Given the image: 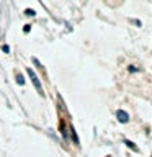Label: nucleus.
Segmentation results:
<instances>
[{"mask_svg":"<svg viewBox=\"0 0 152 157\" xmlns=\"http://www.w3.org/2000/svg\"><path fill=\"white\" fill-rule=\"evenodd\" d=\"M26 72H28V75H30L31 82H33L34 88H36V92L43 95V87H41V83H39V79H38V75H36V74L33 72V69H26Z\"/></svg>","mask_w":152,"mask_h":157,"instance_id":"nucleus-1","label":"nucleus"},{"mask_svg":"<svg viewBox=\"0 0 152 157\" xmlns=\"http://www.w3.org/2000/svg\"><path fill=\"white\" fill-rule=\"evenodd\" d=\"M126 146H128L129 149H133L134 152H139V149H137L136 146H134V142H131V141H126Z\"/></svg>","mask_w":152,"mask_h":157,"instance_id":"nucleus-4","label":"nucleus"},{"mask_svg":"<svg viewBox=\"0 0 152 157\" xmlns=\"http://www.w3.org/2000/svg\"><path fill=\"white\" fill-rule=\"evenodd\" d=\"M25 13H26L28 16H34V15H36V13H34V10H31V8H26Z\"/></svg>","mask_w":152,"mask_h":157,"instance_id":"nucleus-5","label":"nucleus"},{"mask_svg":"<svg viewBox=\"0 0 152 157\" xmlns=\"http://www.w3.org/2000/svg\"><path fill=\"white\" fill-rule=\"evenodd\" d=\"M106 157H111V155H106Z\"/></svg>","mask_w":152,"mask_h":157,"instance_id":"nucleus-8","label":"nucleus"},{"mask_svg":"<svg viewBox=\"0 0 152 157\" xmlns=\"http://www.w3.org/2000/svg\"><path fill=\"white\" fill-rule=\"evenodd\" d=\"M16 83L18 85H25V79H23L21 74H16Z\"/></svg>","mask_w":152,"mask_h":157,"instance_id":"nucleus-3","label":"nucleus"},{"mask_svg":"<svg viewBox=\"0 0 152 157\" xmlns=\"http://www.w3.org/2000/svg\"><path fill=\"white\" fill-rule=\"evenodd\" d=\"M30 30H31V25H25V28H23L25 33H30Z\"/></svg>","mask_w":152,"mask_h":157,"instance_id":"nucleus-6","label":"nucleus"},{"mask_svg":"<svg viewBox=\"0 0 152 157\" xmlns=\"http://www.w3.org/2000/svg\"><path fill=\"white\" fill-rule=\"evenodd\" d=\"M116 118H118L119 123H128V121H129V115H128L124 110H118V111H116Z\"/></svg>","mask_w":152,"mask_h":157,"instance_id":"nucleus-2","label":"nucleus"},{"mask_svg":"<svg viewBox=\"0 0 152 157\" xmlns=\"http://www.w3.org/2000/svg\"><path fill=\"white\" fill-rule=\"evenodd\" d=\"M2 49H3V52H8V51H10V48L7 46V44H3V46H2Z\"/></svg>","mask_w":152,"mask_h":157,"instance_id":"nucleus-7","label":"nucleus"}]
</instances>
